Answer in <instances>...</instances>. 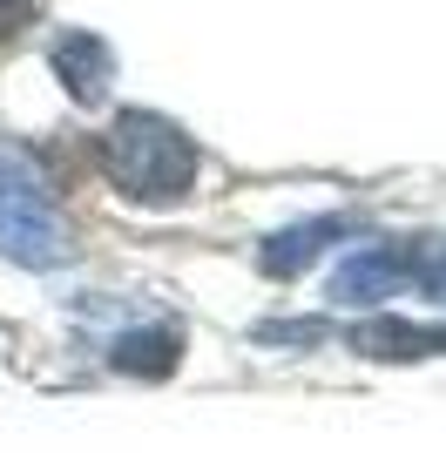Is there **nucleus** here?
Wrapping results in <instances>:
<instances>
[{"mask_svg":"<svg viewBox=\"0 0 446 453\" xmlns=\"http://www.w3.org/2000/svg\"><path fill=\"white\" fill-rule=\"evenodd\" d=\"M109 170H115V183L129 189V196L169 203V196L189 189L196 156H189V142L169 129V122H156V115H122L115 135H109Z\"/></svg>","mask_w":446,"mask_h":453,"instance_id":"obj_1","label":"nucleus"},{"mask_svg":"<svg viewBox=\"0 0 446 453\" xmlns=\"http://www.w3.org/2000/svg\"><path fill=\"white\" fill-rule=\"evenodd\" d=\"M0 250H14L27 265H55L61 257V224H55L48 189L14 176L7 163H0Z\"/></svg>","mask_w":446,"mask_h":453,"instance_id":"obj_2","label":"nucleus"},{"mask_svg":"<svg viewBox=\"0 0 446 453\" xmlns=\"http://www.w3.org/2000/svg\"><path fill=\"white\" fill-rule=\"evenodd\" d=\"M352 345L365 359H427L446 352V325H406V319H372L352 332Z\"/></svg>","mask_w":446,"mask_h":453,"instance_id":"obj_3","label":"nucleus"},{"mask_svg":"<svg viewBox=\"0 0 446 453\" xmlns=\"http://www.w3.org/2000/svg\"><path fill=\"white\" fill-rule=\"evenodd\" d=\"M55 68L74 81V95H81V102H102L115 55H109V48H102L95 35H61V48H55Z\"/></svg>","mask_w":446,"mask_h":453,"instance_id":"obj_4","label":"nucleus"},{"mask_svg":"<svg viewBox=\"0 0 446 453\" xmlns=\"http://www.w3.org/2000/svg\"><path fill=\"white\" fill-rule=\"evenodd\" d=\"M176 352H183L176 332H129V339H115V365H122V372H142V379L169 372Z\"/></svg>","mask_w":446,"mask_h":453,"instance_id":"obj_5","label":"nucleus"},{"mask_svg":"<svg viewBox=\"0 0 446 453\" xmlns=\"http://www.w3.org/2000/svg\"><path fill=\"white\" fill-rule=\"evenodd\" d=\"M35 7H41V0H0V41L20 35V27L35 20Z\"/></svg>","mask_w":446,"mask_h":453,"instance_id":"obj_6","label":"nucleus"}]
</instances>
